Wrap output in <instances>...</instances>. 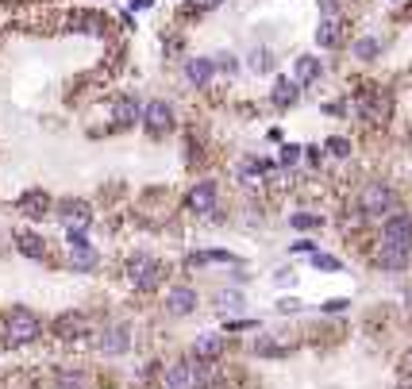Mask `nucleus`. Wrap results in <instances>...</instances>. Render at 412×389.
Masks as SVG:
<instances>
[{"instance_id": "obj_39", "label": "nucleus", "mask_w": 412, "mask_h": 389, "mask_svg": "<svg viewBox=\"0 0 412 389\" xmlns=\"http://www.w3.org/2000/svg\"><path fill=\"white\" fill-rule=\"evenodd\" d=\"M409 143H412V135H409Z\"/></svg>"}, {"instance_id": "obj_7", "label": "nucleus", "mask_w": 412, "mask_h": 389, "mask_svg": "<svg viewBox=\"0 0 412 389\" xmlns=\"http://www.w3.org/2000/svg\"><path fill=\"white\" fill-rule=\"evenodd\" d=\"M143 127H147L150 135H166L170 127H174V108L166 100H150L143 104Z\"/></svg>"}, {"instance_id": "obj_17", "label": "nucleus", "mask_w": 412, "mask_h": 389, "mask_svg": "<svg viewBox=\"0 0 412 389\" xmlns=\"http://www.w3.org/2000/svg\"><path fill=\"white\" fill-rule=\"evenodd\" d=\"M358 112H363V120L382 124V120L389 116V97H370V93H366V97L358 100Z\"/></svg>"}, {"instance_id": "obj_6", "label": "nucleus", "mask_w": 412, "mask_h": 389, "mask_svg": "<svg viewBox=\"0 0 412 389\" xmlns=\"http://www.w3.org/2000/svg\"><path fill=\"white\" fill-rule=\"evenodd\" d=\"M66 243H69V266H73L78 274H89L93 266L100 263L97 247L85 239V232H66Z\"/></svg>"}, {"instance_id": "obj_28", "label": "nucleus", "mask_w": 412, "mask_h": 389, "mask_svg": "<svg viewBox=\"0 0 412 389\" xmlns=\"http://www.w3.org/2000/svg\"><path fill=\"white\" fill-rule=\"evenodd\" d=\"M312 266H320V270H343V263L335 254H312Z\"/></svg>"}, {"instance_id": "obj_35", "label": "nucleus", "mask_w": 412, "mask_h": 389, "mask_svg": "<svg viewBox=\"0 0 412 389\" xmlns=\"http://www.w3.org/2000/svg\"><path fill=\"white\" fill-rule=\"evenodd\" d=\"M293 251H297V254H301V251H304V254H316V243H308V239H301V243H293Z\"/></svg>"}, {"instance_id": "obj_30", "label": "nucleus", "mask_w": 412, "mask_h": 389, "mask_svg": "<svg viewBox=\"0 0 412 389\" xmlns=\"http://www.w3.org/2000/svg\"><path fill=\"white\" fill-rule=\"evenodd\" d=\"M297 158H301V146H293V143H289V146H282V162H285V166H293Z\"/></svg>"}, {"instance_id": "obj_15", "label": "nucleus", "mask_w": 412, "mask_h": 389, "mask_svg": "<svg viewBox=\"0 0 412 389\" xmlns=\"http://www.w3.org/2000/svg\"><path fill=\"white\" fill-rule=\"evenodd\" d=\"M112 120H116V127H131L143 120V108H139V100L131 97H119L116 104H112Z\"/></svg>"}, {"instance_id": "obj_24", "label": "nucleus", "mask_w": 412, "mask_h": 389, "mask_svg": "<svg viewBox=\"0 0 412 389\" xmlns=\"http://www.w3.org/2000/svg\"><path fill=\"white\" fill-rule=\"evenodd\" d=\"M243 293H239V289H220L216 293V309L220 312H239V309H243Z\"/></svg>"}, {"instance_id": "obj_14", "label": "nucleus", "mask_w": 412, "mask_h": 389, "mask_svg": "<svg viewBox=\"0 0 412 389\" xmlns=\"http://www.w3.org/2000/svg\"><path fill=\"white\" fill-rule=\"evenodd\" d=\"M224 335H216V331H208V335H201V340L193 343V359L196 362H212V359H220L224 355Z\"/></svg>"}, {"instance_id": "obj_10", "label": "nucleus", "mask_w": 412, "mask_h": 389, "mask_svg": "<svg viewBox=\"0 0 412 389\" xmlns=\"http://www.w3.org/2000/svg\"><path fill=\"white\" fill-rule=\"evenodd\" d=\"M58 216H62V224H66L69 232H85V227L93 224V212H89L85 201H58Z\"/></svg>"}, {"instance_id": "obj_19", "label": "nucleus", "mask_w": 412, "mask_h": 389, "mask_svg": "<svg viewBox=\"0 0 412 389\" xmlns=\"http://www.w3.org/2000/svg\"><path fill=\"white\" fill-rule=\"evenodd\" d=\"M69 31H93V35H100V31H104V20H100L97 12H73V16H69Z\"/></svg>"}, {"instance_id": "obj_31", "label": "nucleus", "mask_w": 412, "mask_h": 389, "mask_svg": "<svg viewBox=\"0 0 412 389\" xmlns=\"http://www.w3.org/2000/svg\"><path fill=\"white\" fill-rule=\"evenodd\" d=\"M347 304H351L347 297H335V301H324L320 309H324V312H347Z\"/></svg>"}, {"instance_id": "obj_5", "label": "nucleus", "mask_w": 412, "mask_h": 389, "mask_svg": "<svg viewBox=\"0 0 412 389\" xmlns=\"http://www.w3.org/2000/svg\"><path fill=\"white\" fill-rule=\"evenodd\" d=\"M128 278H131V285H135V289L150 293L158 282H162V263H158V258H150V254H135V258L128 263Z\"/></svg>"}, {"instance_id": "obj_11", "label": "nucleus", "mask_w": 412, "mask_h": 389, "mask_svg": "<svg viewBox=\"0 0 412 389\" xmlns=\"http://www.w3.org/2000/svg\"><path fill=\"white\" fill-rule=\"evenodd\" d=\"M16 208H20L27 220H43V216H50V208H54V201H50L43 189H27V193H20V201H16Z\"/></svg>"}, {"instance_id": "obj_18", "label": "nucleus", "mask_w": 412, "mask_h": 389, "mask_svg": "<svg viewBox=\"0 0 412 389\" xmlns=\"http://www.w3.org/2000/svg\"><path fill=\"white\" fill-rule=\"evenodd\" d=\"M16 247H20L23 258H35V263H39V258H47V243H43L35 232H20V235H16Z\"/></svg>"}, {"instance_id": "obj_22", "label": "nucleus", "mask_w": 412, "mask_h": 389, "mask_svg": "<svg viewBox=\"0 0 412 389\" xmlns=\"http://www.w3.org/2000/svg\"><path fill=\"white\" fill-rule=\"evenodd\" d=\"M412 254L404 251H389V247H378V266H385V270H401V266H409Z\"/></svg>"}, {"instance_id": "obj_8", "label": "nucleus", "mask_w": 412, "mask_h": 389, "mask_svg": "<svg viewBox=\"0 0 412 389\" xmlns=\"http://www.w3.org/2000/svg\"><path fill=\"white\" fill-rule=\"evenodd\" d=\"M185 208L196 216H208L212 208H216V181H196L193 189H189L185 197Z\"/></svg>"}, {"instance_id": "obj_36", "label": "nucleus", "mask_w": 412, "mask_h": 389, "mask_svg": "<svg viewBox=\"0 0 412 389\" xmlns=\"http://www.w3.org/2000/svg\"><path fill=\"white\" fill-rule=\"evenodd\" d=\"M216 4H224V0H196V8H216Z\"/></svg>"}, {"instance_id": "obj_21", "label": "nucleus", "mask_w": 412, "mask_h": 389, "mask_svg": "<svg viewBox=\"0 0 412 389\" xmlns=\"http://www.w3.org/2000/svg\"><path fill=\"white\" fill-rule=\"evenodd\" d=\"M293 100H297V81H293V78H277V81H274V104L289 108Z\"/></svg>"}, {"instance_id": "obj_29", "label": "nucleus", "mask_w": 412, "mask_h": 389, "mask_svg": "<svg viewBox=\"0 0 412 389\" xmlns=\"http://www.w3.org/2000/svg\"><path fill=\"white\" fill-rule=\"evenodd\" d=\"M324 220L320 216H293V227H320Z\"/></svg>"}, {"instance_id": "obj_16", "label": "nucleus", "mask_w": 412, "mask_h": 389, "mask_svg": "<svg viewBox=\"0 0 412 389\" xmlns=\"http://www.w3.org/2000/svg\"><path fill=\"white\" fill-rule=\"evenodd\" d=\"M212 74H216L212 58H189V62H185V78L193 81L196 89H205L208 81H212Z\"/></svg>"}, {"instance_id": "obj_34", "label": "nucleus", "mask_w": 412, "mask_h": 389, "mask_svg": "<svg viewBox=\"0 0 412 389\" xmlns=\"http://www.w3.org/2000/svg\"><path fill=\"white\" fill-rule=\"evenodd\" d=\"M277 309H282V312H297V309H301V301H293V297H285V301H277Z\"/></svg>"}, {"instance_id": "obj_32", "label": "nucleus", "mask_w": 412, "mask_h": 389, "mask_svg": "<svg viewBox=\"0 0 412 389\" xmlns=\"http://www.w3.org/2000/svg\"><path fill=\"white\" fill-rule=\"evenodd\" d=\"M212 66H220V69H227V74H231V69H236V58H231V54H220Z\"/></svg>"}, {"instance_id": "obj_12", "label": "nucleus", "mask_w": 412, "mask_h": 389, "mask_svg": "<svg viewBox=\"0 0 412 389\" xmlns=\"http://www.w3.org/2000/svg\"><path fill=\"white\" fill-rule=\"evenodd\" d=\"M166 312L170 316H189V312H196V289L193 285H174V289L166 293Z\"/></svg>"}, {"instance_id": "obj_25", "label": "nucleus", "mask_w": 412, "mask_h": 389, "mask_svg": "<svg viewBox=\"0 0 412 389\" xmlns=\"http://www.w3.org/2000/svg\"><path fill=\"white\" fill-rule=\"evenodd\" d=\"M54 389H85V374H73V370H62L54 378Z\"/></svg>"}, {"instance_id": "obj_9", "label": "nucleus", "mask_w": 412, "mask_h": 389, "mask_svg": "<svg viewBox=\"0 0 412 389\" xmlns=\"http://www.w3.org/2000/svg\"><path fill=\"white\" fill-rule=\"evenodd\" d=\"M97 347H100V355H108V359H116V355H124V351L131 347V328H128V324H116V328L100 331Z\"/></svg>"}, {"instance_id": "obj_20", "label": "nucleus", "mask_w": 412, "mask_h": 389, "mask_svg": "<svg viewBox=\"0 0 412 389\" xmlns=\"http://www.w3.org/2000/svg\"><path fill=\"white\" fill-rule=\"evenodd\" d=\"M316 78H320V62H316L312 54L297 58V66H293V81H297V85H308V81H316Z\"/></svg>"}, {"instance_id": "obj_4", "label": "nucleus", "mask_w": 412, "mask_h": 389, "mask_svg": "<svg viewBox=\"0 0 412 389\" xmlns=\"http://www.w3.org/2000/svg\"><path fill=\"white\" fill-rule=\"evenodd\" d=\"M208 374L201 362H174V366L162 374V386L166 389H205Z\"/></svg>"}, {"instance_id": "obj_26", "label": "nucleus", "mask_w": 412, "mask_h": 389, "mask_svg": "<svg viewBox=\"0 0 412 389\" xmlns=\"http://www.w3.org/2000/svg\"><path fill=\"white\" fill-rule=\"evenodd\" d=\"M378 50H382V43H378V39H358V43H354V58H374V54H378Z\"/></svg>"}, {"instance_id": "obj_13", "label": "nucleus", "mask_w": 412, "mask_h": 389, "mask_svg": "<svg viewBox=\"0 0 412 389\" xmlns=\"http://www.w3.org/2000/svg\"><path fill=\"white\" fill-rule=\"evenodd\" d=\"M54 331L62 340H81V335H89V316L85 312H62L54 320Z\"/></svg>"}, {"instance_id": "obj_1", "label": "nucleus", "mask_w": 412, "mask_h": 389, "mask_svg": "<svg viewBox=\"0 0 412 389\" xmlns=\"http://www.w3.org/2000/svg\"><path fill=\"white\" fill-rule=\"evenodd\" d=\"M39 335H43V320L35 312L23 309V304L8 309V316H4V343H8V347H27V343H35Z\"/></svg>"}, {"instance_id": "obj_38", "label": "nucleus", "mask_w": 412, "mask_h": 389, "mask_svg": "<svg viewBox=\"0 0 412 389\" xmlns=\"http://www.w3.org/2000/svg\"><path fill=\"white\" fill-rule=\"evenodd\" d=\"M150 4H154V0H135V4H131V8H150Z\"/></svg>"}, {"instance_id": "obj_27", "label": "nucleus", "mask_w": 412, "mask_h": 389, "mask_svg": "<svg viewBox=\"0 0 412 389\" xmlns=\"http://www.w3.org/2000/svg\"><path fill=\"white\" fill-rule=\"evenodd\" d=\"M324 151H328V155H332V158H347V155H351V143H347V139L343 135H339V139H328V143H324Z\"/></svg>"}, {"instance_id": "obj_33", "label": "nucleus", "mask_w": 412, "mask_h": 389, "mask_svg": "<svg viewBox=\"0 0 412 389\" xmlns=\"http://www.w3.org/2000/svg\"><path fill=\"white\" fill-rule=\"evenodd\" d=\"M266 58H270V54H266V50H258V54H255V62H251V66H255V69H270V62H266Z\"/></svg>"}, {"instance_id": "obj_3", "label": "nucleus", "mask_w": 412, "mask_h": 389, "mask_svg": "<svg viewBox=\"0 0 412 389\" xmlns=\"http://www.w3.org/2000/svg\"><path fill=\"white\" fill-rule=\"evenodd\" d=\"M382 247L412 254V216H409V212L385 216V224H382Z\"/></svg>"}, {"instance_id": "obj_2", "label": "nucleus", "mask_w": 412, "mask_h": 389, "mask_svg": "<svg viewBox=\"0 0 412 389\" xmlns=\"http://www.w3.org/2000/svg\"><path fill=\"white\" fill-rule=\"evenodd\" d=\"M358 212H363L366 220H385V216L397 212V193L382 181L366 185L363 193H358Z\"/></svg>"}, {"instance_id": "obj_37", "label": "nucleus", "mask_w": 412, "mask_h": 389, "mask_svg": "<svg viewBox=\"0 0 412 389\" xmlns=\"http://www.w3.org/2000/svg\"><path fill=\"white\" fill-rule=\"evenodd\" d=\"M401 366H404V374H412V351L404 355V362H401Z\"/></svg>"}, {"instance_id": "obj_23", "label": "nucleus", "mask_w": 412, "mask_h": 389, "mask_svg": "<svg viewBox=\"0 0 412 389\" xmlns=\"http://www.w3.org/2000/svg\"><path fill=\"white\" fill-rule=\"evenodd\" d=\"M316 43H320L324 50H332L335 43H339V20H332V16H328V20L320 23V31H316Z\"/></svg>"}]
</instances>
